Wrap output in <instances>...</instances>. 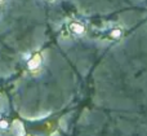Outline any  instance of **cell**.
I'll list each match as a JSON object with an SVG mask.
<instances>
[{
    "instance_id": "obj_4",
    "label": "cell",
    "mask_w": 147,
    "mask_h": 136,
    "mask_svg": "<svg viewBox=\"0 0 147 136\" xmlns=\"http://www.w3.org/2000/svg\"><path fill=\"white\" fill-rule=\"evenodd\" d=\"M8 127H9V123H8L5 119H1V121H0V129L5 130V129H8Z\"/></svg>"
},
{
    "instance_id": "obj_5",
    "label": "cell",
    "mask_w": 147,
    "mask_h": 136,
    "mask_svg": "<svg viewBox=\"0 0 147 136\" xmlns=\"http://www.w3.org/2000/svg\"><path fill=\"white\" fill-rule=\"evenodd\" d=\"M49 1H53V0H49Z\"/></svg>"
},
{
    "instance_id": "obj_3",
    "label": "cell",
    "mask_w": 147,
    "mask_h": 136,
    "mask_svg": "<svg viewBox=\"0 0 147 136\" xmlns=\"http://www.w3.org/2000/svg\"><path fill=\"white\" fill-rule=\"evenodd\" d=\"M40 65H41V54H40V53H35V54H34V56L30 58V61H28L27 66H28V69L34 71V70L39 69V67H40Z\"/></svg>"
},
{
    "instance_id": "obj_2",
    "label": "cell",
    "mask_w": 147,
    "mask_h": 136,
    "mask_svg": "<svg viewBox=\"0 0 147 136\" xmlns=\"http://www.w3.org/2000/svg\"><path fill=\"white\" fill-rule=\"evenodd\" d=\"M69 30L71 31L74 35H83L84 33H85V26L83 25L81 22H79V21H72V22H70L69 25Z\"/></svg>"
},
{
    "instance_id": "obj_1",
    "label": "cell",
    "mask_w": 147,
    "mask_h": 136,
    "mask_svg": "<svg viewBox=\"0 0 147 136\" xmlns=\"http://www.w3.org/2000/svg\"><path fill=\"white\" fill-rule=\"evenodd\" d=\"M124 35V29L121 26H112L106 33V38L110 40H120Z\"/></svg>"
}]
</instances>
